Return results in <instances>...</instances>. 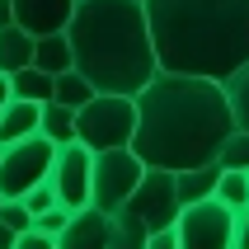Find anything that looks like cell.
<instances>
[{
    "instance_id": "1",
    "label": "cell",
    "mask_w": 249,
    "mask_h": 249,
    "mask_svg": "<svg viewBox=\"0 0 249 249\" xmlns=\"http://www.w3.org/2000/svg\"><path fill=\"white\" fill-rule=\"evenodd\" d=\"M132 99H137L132 151L155 169H193L216 160L221 141L235 127L226 85L207 75L155 71Z\"/></svg>"
},
{
    "instance_id": "2",
    "label": "cell",
    "mask_w": 249,
    "mask_h": 249,
    "mask_svg": "<svg viewBox=\"0 0 249 249\" xmlns=\"http://www.w3.org/2000/svg\"><path fill=\"white\" fill-rule=\"evenodd\" d=\"M160 71L226 80L249 61V0H141Z\"/></svg>"
},
{
    "instance_id": "3",
    "label": "cell",
    "mask_w": 249,
    "mask_h": 249,
    "mask_svg": "<svg viewBox=\"0 0 249 249\" xmlns=\"http://www.w3.org/2000/svg\"><path fill=\"white\" fill-rule=\"evenodd\" d=\"M66 38L75 71L104 94H137L160 71L141 0H75Z\"/></svg>"
},
{
    "instance_id": "4",
    "label": "cell",
    "mask_w": 249,
    "mask_h": 249,
    "mask_svg": "<svg viewBox=\"0 0 249 249\" xmlns=\"http://www.w3.org/2000/svg\"><path fill=\"white\" fill-rule=\"evenodd\" d=\"M132 132H137V99L132 94L94 89V99L75 108V141H85L89 151L132 146Z\"/></svg>"
},
{
    "instance_id": "5",
    "label": "cell",
    "mask_w": 249,
    "mask_h": 249,
    "mask_svg": "<svg viewBox=\"0 0 249 249\" xmlns=\"http://www.w3.org/2000/svg\"><path fill=\"white\" fill-rule=\"evenodd\" d=\"M146 174V160H141L132 146H113V151H94V165H89V207L99 212H118L132 197V188Z\"/></svg>"
},
{
    "instance_id": "6",
    "label": "cell",
    "mask_w": 249,
    "mask_h": 249,
    "mask_svg": "<svg viewBox=\"0 0 249 249\" xmlns=\"http://www.w3.org/2000/svg\"><path fill=\"white\" fill-rule=\"evenodd\" d=\"M174 231H179V249H235V207H226L212 193L202 202L179 207Z\"/></svg>"
},
{
    "instance_id": "7",
    "label": "cell",
    "mask_w": 249,
    "mask_h": 249,
    "mask_svg": "<svg viewBox=\"0 0 249 249\" xmlns=\"http://www.w3.org/2000/svg\"><path fill=\"white\" fill-rule=\"evenodd\" d=\"M52 155H56V141H47L42 132L0 146V197H24L33 183H42L52 169Z\"/></svg>"
},
{
    "instance_id": "8",
    "label": "cell",
    "mask_w": 249,
    "mask_h": 249,
    "mask_svg": "<svg viewBox=\"0 0 249 249\" xmlns=\"http://www.w3.org/2000/svg\"><path fill=\"white\" fill-rule=\"evenodd\" d=\"M132 216H137L146 231H165V226L179 221V193H174V169H155L146 165V174H141V183L132 188V197L123 202Z\"/></svg>"
},
{
    "instance_id": "9",
    "label": "cell",
    "mask_w": 249,
    "mask_h": 249,
    "mask_svg": "<svg viewBox=\"0 0 249 249\" xmlns=\"http://www.w3.org/2000/svg\"><path fill=\"white\" fill-rule=\"evenodd\" d=\"M89 165H94V151L85 146V141H66V146H56L52 155V169H47V183H52V193L61 207H85L89 202Z\"/></svg>"
},
{
    "instance_id": "10",
    "label": "cell",
    "mask_w": 249,
    "mask_h": 249,
    "mask_svg": "<svg viewBox=\"0 0 249 249\" xmlns=\"http://www.w3.org/2000/svg\"><path fill=\"white\" fill-rule=\"evenodd\" d=\"M14 10V24L28 28L33 38L42 33H61L71 24V14H75V0H10Z\"/></svg>"
},
{
    "instance_id": "11",
    "label": "cell",
    "mask_w": 249,
    "mask_h": 249,
    "mask_svg": "<svg viewBox=\"0 0 249 249\" xmlns=\"http://www.w3.org/2000/svg\"><path fill=\"white\" fill-rule=\"evenodd\" d=\"M56 249H108V212L89 207V202L75 207L56 235Z\"/></svg>"
},
{
    "instance_id": "12",
    "label": "cell",
    "mask_w": 249,
    "mask_h": 249,
    "mask_svg": "<svg viewBox=\"0 0 249 249\" xmlns=\"http://www.w3.org/2000/svg\"><path fill=\"white\" fill-rule=\"evenodd\" d=\"M38 108L42 104L19 99V94L5 99V104H0V146H10V141H19V137H33V132H38Z\"/></svg>"
},
{
    "instance_id": "13",
    "label": "cell",
    "mask_w": 249,
    "mask_h": 249,
    "mask_svg": "<svg viewBox=\"0 0 249 249\" xmlns=\"http://www.w3.org/2000/svg\"><path fill=\"white\" fill-rule=\"evenodd\" d=\"M216 179H221V165H216V160L193 165V169H174V193H179V202L188 207V202H202V197L216 193Z\"/></svg>"
},
{
    "instance_id": "14",
    "label": "cell",
    "mask_w": 249,
    "mask_h": 249,
    "mask_svg": "<svg viewBox=\"0 0 249 249\" xmlns=\"http://www.w3.org/2000/svg\"><path fill=\"white\" fill-rule=\"evenodd\" d=\"M33 66V33L19 24L0 28V75H14V71Z\"/></svg>"
},
{
    "instance_id": "15",
    "label": "cell",
    "mask_w": 249,
    "mask_h": 249,
    "mask_svg": "<svg viewBox=\"0 0 249 249\" xmlns=\"http://www.w3.org/2000/svg\"><path fill=\"white\" fill-rule=\"evenodd\" d=\"M33 66L47 71V75H56V71H71V66H75L66 28H61V33H42V38H33Z\"/></svg>"
},
{
    "instance_id": "16",
    "label": "cell",
    "mask_w": 249,
    "mask_h": 249,
    "mask_svg": "<svg viewBox=\"0 0 249 249\" xmlns=\"http://www.w3.org/2000/svg\"><path fill=\"white\" fill-rule=\"evenodd\" d=\"M38 132H42L47 141H56V146L75 141V108H66V104L47 99V104L38 108Z\"/></svg>"
},
{
    "instance_id": "17",
    "label": "cell",
    "mask_w": 249,
    "mask_h": 249,
    "mask_svg": "<svg viewBox=\"0 0 249 249\" xmlns=\"http://www.w3.org/2000/svg\"><path fill=\"white\" fill-rule=\"evenodd\" d=\"M146 240H151V231H146L127 207L108 212V249H146Z\"/></svg>"
},
{
    "instance_id": "18",
    "label": "cell",
    "mask_w": 249,
    "mask_h": 249,
    "mask_svg": "<svg viewBox=\"0 0 249 249\" xmlns=\"http://www.w3.org/2000/svg\"><path fill=\"white\" fill-rule=\"evenodd\" d=\"M52 99H56V104H66V108H80V104L94 99V85L85 80L75 66H71V71H56V75H52Z\"/></svg>"
},
{
    "instance_id": "19",
    "label": "cell",
    "mask_w": 249,
    "mask_h": 249,
    "mask_svg": "<svg viewBox=\"0 0 249 249\" xmlns=\"http://www.w3.org/2000/svg\"><path fill=\"white\" fill-rule=\"evenodd\" d=\"M221 85H226V104H231L235 127H240V132H249V61H245V66H235Z\"/></svg>"
},
{
    "instance_id": "20",
    "label": "cell",
    "mask_w": 249,
    "mask_h": 249,
    "mask_svg": "<svg viewBox=\"0 0 249 249\" xmlns=\"http://www.w3.org/2000/svg\"><path fill=\"white\" fill-rule=\"evenodd\" d=\"M10 94L33 99V104H47V99H52V75L38 71V66H24V71H14V75H10Z\"/></svg>"
},
{
    "instance_id": "21",
    "label": "cell",
    "mask_w": 249,
    "mask_h": 249,
    "mask_svg": "<svg viewBox=\"0 0 249 249\" xmlns=\"http://www.w3.org/2000/svg\"><path fill=\"white\" fill-rule=\"evenodd\" d=\"M216 197H221L226 207H249V169H221V179H216Z\"/></svg>"
},
{
    "instance_id": "22",
    "label": "cell",
    "mask_w": 249,
    "mask_h": 249,
    "mask_svg": "<svg viewBox=\"0 0 249 249\" xmlns=\"http://www.w3.org/2000/svg\"><path fill=\"white\" fill-rule=\"evenodd\" d=\"M216 165L221 169H249V132L231 127V137H226L221 151H216Z\"/></svg>"
},
{
    "instance_id": "23",
    "label": "cell",
    "mask_w": 249,
    "mask_h": 249,
    "mask_svg": "<svg viewBox=\"0 0 249 249\" xmlns=\"http://www.w3.org/2000/svg\"><path fill=\"white\" fill-rule=\"evenodd\" d=\"M71 221V207H61V202H56V207H47V212H38V216H33V226H38L42 235H61V226Z\"/></svg>"
},
{
    "instance_id": "24",
    "label": "cell",
    "mask_w": 249,
    "mask_h": 249,
    "mask_svg": "<svg viewBox=\"0 0 249 249\" xmlns=\"http://www.w3.org/2000/svg\"><path fill=\"white\" fill-rule=\"evenodd\" d=\"M24 207L33 212V216H38V212H47V207H56V193H52V183H47V179H42V183H33V188L24 193Z\"/></svg>"
},
{
    "instance_id": "25",
    "label": "cell",
    "mask_w": 249,
    "mask_h": 249,
    "mask_svg": "<svg viewBox=\"0 0 249 249\" xmlns=\"http://www.w3.org/2000/svg\"><path fill=\"white\" fill-rule=\"evenodd\" d=\"M14 249H56V235H42L38 226H28V231H19Z\"/></svg>"
},
{
    "instance_id": "26",
    "label": "cell",
    "mask_w": 249,
    "mask_h": 249,
    "mask_svg": "<svg viewBox=\"0 0 249 249\" xmlns=\"http://www.w3.org/2000/svg\"><path fill=\"white\" fill-rule=\"evenodd\" d=\"M146 249H179V231H174V226H165V231H151Z\"/></svg>"
},
{
    "instance_id": "27",
    "label": "cell",
    "mask_w": 249,
    "mask_h": 249,
    "mask_svg": "<svg viewBox=\"0 0 249 249\" xmlns=\"http://www.w3.org/2000/svg\"><path fill=\"white\" fill-rule=\"evenodd\" d=\"M235 249H249V207L235 212Z\"/></svg>"
},
{
    "instance_id": "28",
    "label": "cell",
    "mask_w": 249,
    "mask_h": 249,
    "mask_svg": "<svg viewBox=\"0 0 249 249\" xmlns=\"http://www.w3.org/2000/svg\"><path fill=\"white\" fill-rule=\"evenodd\" d=\"M14 240H19V231H14V226H5V221H0V249H14Z\"/></svg>"
},
{
    "instance_id": "29",
    "label": "cell",
    "mask_w": 249,
    "mask_h": 249,
    "mask_svg": "<svg viewBox=\"0 0 249 249\" xmlns=\"http://www.w3.org/2000/svg\"><path fill=\"white\" fill-rule=\"evenodd\" d=\"M5 24H14V10H10V0H0V28Z\"/></svg>"
},
{
    "instance_id": "30",
    "label": "cell",
    "mask_w": 249,
    "mask_h": 249,
    "mask_svg": "<svg viewBox=\"0 0 249 249\" xmlns=\"http://www.w3.org/2000/svg\"><path fill=\"white\" fill-rule=\"evenodd\" d=\"M10 99V75H0V104Z\"/></svg>"
},
{
    "instance_id": "31",
    "label": "cell",
    "mask_w": 249,
    "mask_h": 249,
    "mask_svg": "<svg viewBox=\"0 0 249 249\" xmlns=\"http://www.w3.org/2000/svg\"><path fill=\"white\" fill-rule=\"evenodd\" d=\"M0 202H5V197H0Z\"/></svg>"
}]
</instances>
